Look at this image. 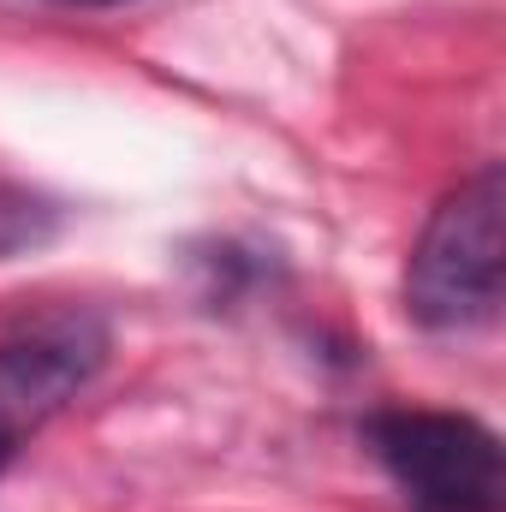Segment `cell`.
<instances>
[{
	"label": "cell",
	"instance_id": "6da1fadb",
	"mask_svg": "<svg viewBox=\"0 0 506 512\" xmlns=\"http://www.w3.org/2000/svg\"><path fill=\"white\" fill-rule=\"evenodd\" d=\"M506 262V185L501 167L471 173L441 209L429 215L411 268H405V310L429 334H465L495 322Z\"/></svg>",
	"mask_w": 506,
	"mask_h": 512
},
{
	"label": "cell",
	"instance_id": "7a4b0ae2",
	"mask_svg": "<svg viewBox=\"0 0 506 512\" xmlns=\"http://www.w3.org/2000/svg\"><path fill=\"white\" fill-rule=\"evenodd\" d=\"M370 447L417 512H501V441L459 411H381Z\"/></svg>",
	"mask_w": 506,
	"mask_h": 512
},
{
	"label": "cell",
	"instance_id": "3957f363",
	"mask_svg": "<svg viewBox=\"0 0 506 512\" xmlns=\"http://www.w3.org/2000/svg\"><path fill=\"white\" fill-rule=\"evenodd\" d=\"M102 364H108V328L90 310H54L12 328L0 340V441L18 447V435L66 411L96 382Z\"/></svg>",
	"mask_w": 506,
	"mask_h": 512
},
{
	"label": "cell",
	"instance_id": "277c9868",
	"mask_svg": "<svg viewBox=\"0 0 506 512\" xmlns=\"http://www.w3.org/2000/svg\"><path fill=\"white\" fill-rule=\"evenodd\" d=\"M54 233H60V203L30 191V185H6L0 179V262L54 245Z\"/></svg>",
	"mask_w": 506,
	"mask_h": 512
},
{
	"label": "cell",
	"instance_id": "5b68a950",
	"mask_svg": "<svg viewBox=\"0 0 506 512\" xmlns=\"http://www.w3.org/2000/svg\"><path fill=\"white\" fill-rule=\"evenodd\" d=\"M66 6H120V0H66Z\"/></svg>",
	"mask_w": 506,
	"mask_h": 512
},
{
	"label": "cell",
	"instance_id": "8992f818",
	"mask_svg": "<svg viewBox=\"0 0 506 512\" xmlns=\"http://www.w3.org/2000/svg\"><path fill=\"white\" fill-rule=\"evenodd\" d=\"M6 459H12V447H6V441H0V471H6Z\"/></svg>",
	"mask_w": 506,
	"mask_h": 512
}]
</instances>
